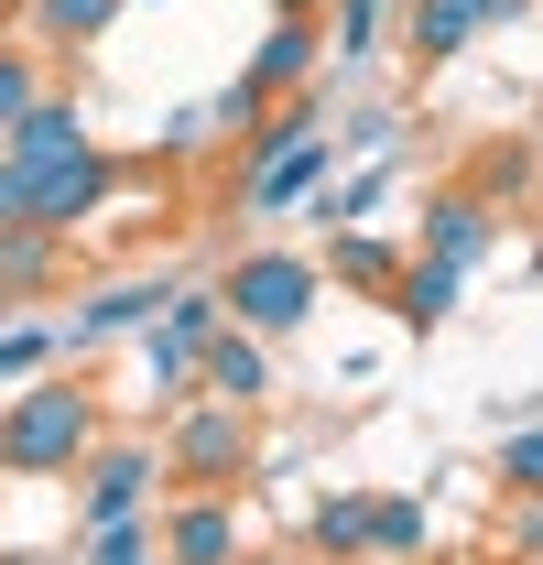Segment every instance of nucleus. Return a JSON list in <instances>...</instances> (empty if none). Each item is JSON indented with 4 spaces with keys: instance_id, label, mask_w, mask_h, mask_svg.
I'll list each match as a JSON object with an SVG mask.
<instances>
[{
    "instance_id": "f257e3e1",
    "label": "nucleus",
    "mask_w": 543,
    "mask_h": 565,
    "mask_svg": "<svg viewBox=\"0 0 543 565\" xmlns=\"http://www.w3.org/2000/svg\"><path fill=\"white\" fill-rule=\"evenodd\" d=\"M87 446H98V381H76V370L22 381V403L0 414V468L11 479H66Z\"/></svg>"
},
{
    "instance_id": "f03ea898",
    "label": "nucleus",
    "mask_w": 543,
    "mask_h": 565,
    "mask_svg": "<svg viewBox=\"0 0 543 565\" xmlns=\"http://www.w3.org/2000/svg\"><path fill=\"white\" fill-rule=\"evenodd\" d=\"M206 294H217V316H228V327H251V338H294V327L316 316L327 273H316L305 250H239Z\"/></svg>"
},
{
    "instance_id": "7ed1b4c3",
    "label": "nucleus",
    "mask_w": 543,
    "mask_h": 565,
    "mask_svg": "<svg viewBox=\"0 0 543 565\" xmlns=\"http://www.w3.org/2000/svg\"><path fill=\"white\" fill-rule=\"evenodd\" d=\"M251 457H262V446H251V414H239V403H206V392L174 414V435H163V468H174L185 490H228V479H251Z\"/></svg>"
},
{
    "instance_id": "20e7f679",
    "label": "nucleus",
    "mask_w": 543,
    "mask_h": 565,
    "mask_svg": "<svg viewBox=\"0 0 543 565\" xmlns=\"http://www.w3.org/2000/svg\"><path fill=\"white\" fill-rule=\"evenodd\" d=\"M109 196H120V163H109L98 141H76L66 163H22V217H33V228H55V239H76Z\"/></svg>"
},
{
    "instance_id": "39448f33",
    "label": "nucleus",
    "mask_w": 543,
    "mask_h": 565,
    "mask_svg": "<svg viewBox=\"0 0 543 565\" xmlns=\"http://www.w3.org/2000/svg\"><path fill=\"white\" fill-rule=\"evenodd\" d=\"M316 66H327V33H316V22H272L262 44H251V66H239V87H217L206 120H262L272 98H294Z\"/></svg>"
},
{
    "instance_id": "423d86ee",
    "label": "nucleus",
    "mask_w": 543,
    "mask_h": 565,
    "mask_svg": "<svg viewBox=\"0 0 543 565\" xmlns=\"http://www.w3.org/2000/svg\"><path fill=\"white\" fill-rule=\"evenodd\" d=\"M217 327H228L217 294H206V282H174V294L141 316V359H152V381H163V392H196V349L217 338Z\"/></svg>"
},
{
    "instance_id": "0eeeda50",
    "label": "nucleus",
    "mask_w": 543,
    "mask_h": 565,
    "mask_svg": "<svg viewBox=\"0 0 543 565\" xmlns=\"http://www.w3.org/2000/svg\"><path fill=\"white\" fill-rule=\"evenodd\" d=\"M533 0H403V55L413 66H457L489 22H522Z\"/></svg>"
},
{
    "instance_id": "6e6552de",
    "label": "nucleus",
    "mask_w": 543,
    "mask_h": 565,
    "mask_svg": "<svg viewBox=\"0 0 543 565\" xmlns=\"http://www.w3.org/2000/svg\"><path fill=\"white\" fill-rule=\"evenodd\" d=\"M152 555H163V565H239L251 544H239V511H228V490H185L163 522H152Z\"/></svg>"
},
{
    "instance_id": "1a4fd4ad",
    "label": "nucleus",
    "mask_w": 543,
    "mask_h": 565,
    "mask_svg": "<svg viewBox=\"0 0 543 565\" xmlns=\"http://www.w3.org/2000/svg\"><path fill=\"white\" fill-rule=\"evenodd\" d=\"M489 239H500V207H478L468 185H435L424 196V239H413V262H446V273L468 282L489 262Z\"/></svg>"
},
{
    "instance_id": "9d476101",
    "label": "nucleus",
    "mask_w": 543,
    "mask_h": 565,
    "mask_svg": "<svg viewBox=\"0 0 543 565\" xmlns=\"http://www.w3.org/2000/svg\"><path fill=\"white\" fill-rule=\"evenodd\" d=\"M196 392L206 403H239V414H262L272 403V338H251V327H217L196 349Z\"/></svg>"
},
{
    "instance_id": "9b49d317",
    "label": "nucleus",
    "mask_w": 543,
    "mask_h": 565,
    "mask_svg": "<svg viewBox=\"0 0 543 565\" xmlns=\"http://www.w3.org/2000/svg\"><path fill=\"white\" fill-rule=\"evenodd\" d=\"M76 479H87V522L141 511V500H152V479H163V446H141V435H120V446H87V457H76Z\"/></svg>"
},
{
    "instance_id": "f8f14e48",
    "label": "nucleus",
    "mask_w": 543,
    "mask_h": 565,
    "mask_svg": "<svg viewBox=\"0 0 543 565\" xmlns=\"http://www.w3.org/2000/svg\"><path fill=\"white\" fill-rule=\"evenodd\" d=\"M66 273V239L55 228H33V217H0V294L22 305V294H55Z\"/></svg>"
},
{
    "instance_id": "ddd939ff",
    "label": "nucleus",
    "mask_w": 543,
    "mask_h": 565,
    "mask_svg": "<svg viewBox=\"0 0 543 565\" xmlns=\"http://www.w3.org/2000/svg\"><path fill=\"white\" fill-rule=\"evenodd\" d=\"M131 0H22V44H55V55H87Z\"/></svg>"
},
{
    "instance_id": "4468645a",
    "label": "nucleus",
    "mask_w": 543,
    "mask_h": 565,
    "mask_svg": "<svg viewBox=\"0 0 543 565\" xmlns=\"http://www.w3.org/2000/svg\"><path fill=\"white\" fill-rule=\"evenodd\" d=\"M76 141H87V109H76V98H33V109L0 131V152H11V163H66Z\"/></svg>"
},
{
    "instance_id": "2eb2a0df",
    "label": "nucleus",
    "mask_w": 543,
    "mask_h": 565,
    "mask_svg": "<svg viewBox=\"0 0 543 565\" xmlns=\"http://www.w3.org/2000/svg\"><path fill=\"white\" fill-rule=\"evenodd\" d=\"M163 294H174L163 273H152V282H109V294H87V305H76V327H66V349H87V338H120V327H141V316H152Z\"/></svg>"
},
{
    "instance_id": "dca6fc26",
    "label": "nucleus",
    "mask_w": 543,
    "mask_h": 565,
    "mask_svg": "<svg viewBox=\"0 0 543 565\" xmlns=\"http://www.w3.org/2000/svg\"><path fill=\"white\" fill-rule=\"evenodd\" d=\"M457 294H468V282L446 273V262H413V250H403V273H392V316H403V327H446Z\"/></svg>"
},
{
    "instance_id": "f3484780",
    "label": "nucleus",
    "mask_w": 543,
    "mask_h": 565,
    "mask_svg": "<svg viewBox=\"0 0 543 565\" xmlns=\"http://www.w3.org/2000/svg\"><path fill=\"white\" fill-rule=\"evenodd\" d=\"M457 185H468L478 207H500V217H511V207H522V185H533V141H489V152H478Z\"/></svg>"
},
{
    "instance_id": "a211bd4d",
    "label": "nucleus",
    "mask_w": 543,
    "mask_h": 565,
    "mask_svg": "<svg viewBox=\"0 0 543 565\" xmlns=\"http://www.w3.org/2000/svg\"><path fill=\"white\" fill-rule=\"evenodd\" d=\"M327 273H338L348 294H392V273H403V250H392V239H370V228H338Z\"/></svg>"
},
{
    "instance_id": "6ab92c4d",
    "label": "nucleus",
    "mask_w": 543,
    "mask_h": 565,
    "mask_svg": "<svg viewBox=\"0 0 543 565\" xmlns=\"http://www.w3.org/2000/svg\"><path fill=\"white\" fill-rule=\"evenodd\" d=\"M424 544H435L424 500H403V490H370V555H424Z\"/></svg>"
},
{
    "instance_id": "aec40b11",
    "label": "nucleus",
    "mask_w": 543,
    "mask_h": 565,
    "mask_svg": "<svg viewBox=\"0 0 543 565\" xmlns=\"http://www.w3.org/2000/svg\"><path fill=\"white\" fill-rule=\"evenodd\" d=\"M305 544H316V555H370V490H338V500H316Z\"/></svg>"
},
{
    "instance_id": "412c9836",
    "label": "nucleus",
    "mask_w": 543,
    "mask_h": 565,
    "mask_svg": "<svg viewBox=\"0 0 543 565\" xmlns=\"http://www.w3.org/2000/svg\"><path fill=\"white\" fill-rule=\"evenodd\" d=\"M381 22H392V0H327V11H316L327 55H370V44H381Z\"/></svg>"
},
{
    "instance_id": "4be33fe9",
    "label": "nucleus",
    "mask_w": 543,
    "mask_h": 565,
    "mask_svg": "<svg viewBox=\"0 0 543 565\" xmlns=\"http://www.w3.org/2000/svg\"><path fill=\"white\" fill-rule=\"evenodd\" d=\"M55 359H66V327H33V316L0 327V381H44Z\"/></svg>"
},
{
    "instance_id": "5701e85b",
    "label": "nucleus",
    "mask_w": 543,
    "mask_h": 565,
    "mask_svg": "<svg viewBox=\"0 0 543 565\" xmlns=\"http://www.w3.org/2000/svg\"><path fill=\"white\" fill-rule=\"evenodd\" d=\"M33 98H44V76H33V44H0V131H11Z\"/></svg>"
},
{
    "instance_id": "b1692460",
    "label": "nucleus",
    "mask_w": 543,
    "mask_h": 565,
    "mask_svg": "<svg viewBox=\"0 0 543 565\" xmlns=\"http://www.w3.org/2000/svg\"><path fill=\"white\" fill-rule=\"evenodd\" d=\"M381 185H392V174H348V185H327V196H316V207H327V228H359V217L381 207Z\"/></svg>"
},
{
    "instance_id": "393cba45",
    "label": "nucleus",
    "mask_w": 543,
    "mask_h": 565,
    "mask_svg": "<svg viewBox=\"0 0 543 565\" xmlns=\"http://www.w3.org/2000/svg\"><path fill=\"white\" fill-rule=\"evenodd\" d=\"M500 479H511V490H533V479H543V435H533V424L500 435Z\"/></svg>"
},
{
    "instance_id": "a878e982",
    "label": "nucleus",
    "mask_w": 543,
    "mask_h": 565,
    "mask_svg": "<svg viewBox=\"0 0 543 565\" xmlns=\"http://www.w3.org/2000/svg\"><path fill=\"white\" fill-rule=\"evenodd\" d=\"M0 217H22V163L0 152Z\"/></svg>"
},
{
    "instance_id": "bb28decb",
    "label": "nucleus",
    "mask_w": 543,
    "mask_h": 565,
    "mask_svg": "<svg viewBox=\"0 0 543 565\" xmlns=\"http://www.w3.org/2000/svg\"><path fill=\"white\" fill-rule=\"evenodd\" d=\"M316 11H327V0H272V22H316Z\"/></svg>"
},
{
    "instance_id": "cd10ccee",
    "label": "nucleus",
    "mask_w": 543,
    "mask_h": 565,
    "mask_svg": "<svg viewBox=\"0 0 543 565\" xmlns=\"http://www.w3.org/2000/svg\"><path fill=\"white\" fill-rule=\"evenodd\" d=\"M239 565H283V555H239Z\"/></svg>"
},
{
    "instance_id": "c85d7f7f",
    "label": "nucleus",
    "mask_w": 543,
    "mask_h": 565,
    "mask_svg": "<svg viewBox=\"0 0 543 565\" xmlns=\"http://www.w3.org/2000/svg\"><path fill=\"white\" fill-rule=\"evenodd\" d=\"M141 565H163V555H141Z\"/></svg>"
}]
</instances>
